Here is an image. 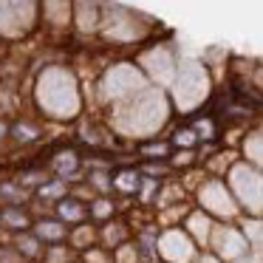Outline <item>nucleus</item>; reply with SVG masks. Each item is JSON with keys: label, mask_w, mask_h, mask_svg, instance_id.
Masks as SVG:
<instances>
[]
</instances>
